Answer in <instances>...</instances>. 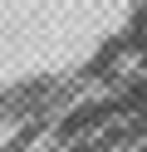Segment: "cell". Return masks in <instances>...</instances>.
Returning a JSON list of instances; mask_svg holds the SVG:
<instances>
[]
</instances>
